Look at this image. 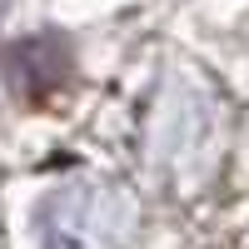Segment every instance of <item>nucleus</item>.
Listing matches in <instances>:
<instances>
[{
	"mask_svg": "<svg viewBox=\"0 0 249 249\" xmlns=\"http://www.w3.org/2000/svg\"><path fill=\"white\" fill-rule=\"evenodd\" d=\"M15 60H20V80H15V85L25 90L30 100H45L50 90L65 85V75H70V60H65V50H60L55 40H30Z\"/></svg>",
	"mask_w": 249,
	"mask_h": 249,
	"instance_id": "1",
	"label": "nucleus"
}]
</instances>
